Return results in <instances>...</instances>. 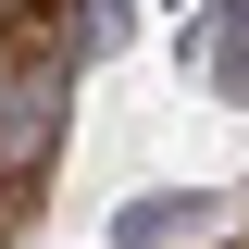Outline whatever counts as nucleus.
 Segmentation results:
<instances>
[{
  "mask_svg": "<svg viewBox=\"0 0 249 249\" xmlns=\"http://www.w3.org/2000/svg\"><path fill=\"white\" fill-rule=\"evenodd\" d=\"M224 75H237V88H249V25H237V50H224Z\"/></svg>",
  "mask_w": 249,
  "mask_h": 249,
  "instance_id": "nucleus-1",
  "label": "nucleus"
}]
</instances>
